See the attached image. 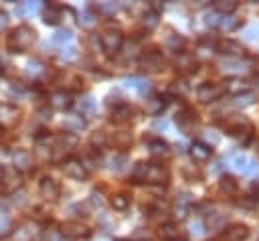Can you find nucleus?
I'll list each match as a JSON object with an SVG mask.
<instances>
[{
	"label": "nucleus",
	"mask_w": 259,
	"mask_h": 241,
	"mask_svg": "<svg viewBox=\"0 0 259 241\" xmlns=\"http://www.w3.org/2000/svg\"><path fill=\"white\" fill-rule=\"evenodd\" d=\"M223 87H225V93H231L233 97L249 91V83H245L243 79H229V81H225Z\"/></svg>",
	"instance_id": "nucleus-25"
},
{
	"label": "nucleus",
	"mask_w": 259,
	"mask_h": 241,
	"mask_svg": "<svg viewBox=\"0 0 259 241\" xmlns=\"http://www.w3.org/2000/svg\"><path fill=\"white\" fill-rule=\"evenodd\" d=\"M174 65H176L178 69H182V71H194V69H196V59H194L192 55H188V53L182 51V53L176 55Z\"/></svg>",
	"instance_id": "nucleus-27"
},
{
	"label": "nucleus",
	"mask_w": 259,
	"mask_h": 241,
	"mask_svg": "<svg viewBox=\"0 0 259 241\" xmlns=\"http://www.w3.org/2000/svg\"><path fill=\"white\" fill-rule=\"evenodd\" d=\"M219 188H221V192L235 194V190H237V180H235L233 176H223L221 182H219Z\"/></svg>",
	"instance_id": "nucleus-38"
},
{
	"label": "nucleus",
	"mask_w": 259,
	"mask_h": 241,
	"mask_svg": "<svg viewBox=\"0 0 259 241\" xmlns=\"http://www.w3.org/2000/svg\"><path fill=\"white\" fill-rule=\"evenodd\" d=\"M77 113L83 115V117H93L95 111H97V101L91 97V95H83L77 99Z\"/></svg>",
	"instance_id": "nucleus-17"
},
{
	"label": "nucleus",
	"mask_w": 259,
	"mask_h": 241,
	"mask_svg": "<svg viewBox=\"0 0 259 241\" xmlns=\"http://www.w3.org/2000/svg\"><path fill=\"white\" fill-rule=\"evenodd\" d=\"M8 26H10V16H8V12H6V10H2V8H0V32L8 30Z\"/></svg>",
	"instance_id": "nucleus-54"
},
{
	"label": "nucleus",
	"mask_w": 259,
	"mask_h": 241,
	"mask_svg": "<svg viewBox=\"0 0 259 241\" xmlns=\"http://www.w3.org/2000/svg\"><path fill=\"white\" fill-rule=\"evenodd\" d=\"M219 16H221L219 12H206V14H204V24L210 26V28L219 26V24H221V18H219Z\"/></svg>",
	"instance_id": "nucleus-49"
},
{
	"label": "nucleus",
	"mask_w": 259,
	"mask_h": 241,
	"mask_svg": "<svg viewBox=\"0 0 259 241\" xmlns=\"http://www.w3.org/2000/svg\"><path fill=\"white\" fill-rule=\"evenodd\" d=\"M148 152H150L154 158H162V156H168L170 146H168V142L162 140V138H152V140H148Z\"/></svg>",
	"instance_id": "nucleus-21"
},
{
	"label": "nucleus",
	"mask_w": 259,
	"mask_h": 241,
	"mask_svg": "<svg viewBox=\"0 0 259 241\" xmlns=\"http://www.w3.org/2000/svg\"><path fill=\"white\" fill-rule=\"evenodd\" d=\"M34 41H36V30L28 24H20L14 30H10L6 38V49L10 53H24L34 45Z\"/></svg>",
	"instance_id": "nucleus-1"
},
{
	"label": "nucleus",
	"mask_w": 259,
	"mask_h": 241,
	"mask_svg": "<svg viewBox=\"0 0 259 241\" xmlns=\"http://www.w3.org/2000/svg\"><path fill=\"white\" fill-rule=\"evenodd\" d=\"M77 146V136L75 134H69V132H63L59 136L53 138V150H55V158H63V154H69L73 148Z\"/></svg>",
	"instance_id": "nucleus-6"
},
{
	"label": "nucleus",
	"mask_w": 259,
	"mask_h": 241,
	"mask_svg": "<svg viewBox=\"0 0 259 241\" xmlns=\"http://www.w3.org/2000/svg\"><path fill=\"white\" fill-rule=\"evenodd\" d=\"M158 22H160V12L154 10V8H148V10L144 12V16H142V26H144L146 30H152V28L158 26Z\"/></svg>",
	"instance_id": "nucleus-30"
},
{
	"label": "nucleus",
	"mask_w": 259,
	"mask_h": 241,
	"mask_svg": "<svg viewBox=\"0 0 259 241\" xmlns=\"http://www.w3.org/2000/svg\"><path fill=\"white\" fill-rule=\"evenodd\" d=\"M253 101H255V95H253L251 91L241 93V95H235V99H233V103H235L237 107H247V105H251Z\"/></svg>",
	"instance_id": "nucleus-41"
},
{
	"label": "nucleus",
	"mask_w": 259,
	"mask_h": 241,
	"mask_svg": "<svg viewBox=\"0 0 259 241\" xmlns=\"http://www.w3.org/2000/svg\"><path fill=\"white\" fill-rule=\"evenodd\" d=\"M221 69L223 71H229V73H243L249 69V63L243 61L241 57H227L223 63H221Z\"/></svg>",
	"instance_id": "nucleus-20"
},
{
	"label": "nucleus",
	"mask_w": 259,
	"mask_h": 241,
	"mask_svg": "<svg viewBox=\"0 0 259 241\" xmlns=\"http://www.w3.org/2000/svg\"><path fill=\"white\" fill-rule=\"evenodd\" d=\"M12 235V225H10V219L6 215H0V239Z\"/></svg>",
	"instance_id": "nucleus-44"
},
{
	"label": "nucleus",
	"mask_w": 259,
	"mask_h": 241,
	"mask_svg": "<svg viewBox=\"0 0 259 241\" xmlns=\"http://www.w3.org/2000/svg\"><path fill=\"white\" fill-rule=\"evenodd\" d=\"M227 225V217L223 213H210L206 219V227L208 229H223Z\"/></svg>",
	"instance_id": "nucleus-37"
},
{
	"label": "nucleus",
	"mask_w": 259,
	"mask_h": 241,
	"mask_svg": "<svg viewBox=\"0 0 259 241\" xmlns=\"http://www.w3.org/2000/svg\"><path fill=\"white\" fill-rule=\"evenodd\" d=\"M186 89H188V87H186V81H182V79H180V81H174V83L170 85V93H174V95H184Z\"/></svg>",
	"instance_id": "nucleus-51"
},
{
	"label": "nucleus",
	"mask_w": 259,
	"mask_h": 241,
	"mask_svg": "<svg viewBox=\"0 0 259 241\" xmlns=\"http://www.w3.org/2000/svg\"><path fill=\"white\" fill-rule=\"evenodd\" d=\"M243 38H245V41H251V43H257V41H259V24H249V26H245Z\"/></svg>",
	"instance_id": "nucleus-43"
},
{
	"label": "nucleus",
	"mask_w": 259,
	"mask_h": 241,
	"mask_svg": "<svg viewBox=\"0 0 259 241\" xmlns=\"http://www.w3.org/2000/svg\"><path fill=\"white\" fill-rule=\"evenodd\" d=\"M225 95V87L219 85V83H202L198 89H196V97L202 101V103H210V101H217Z\"/></svg>",
	"instance_id": "nucleus-7"
},
{
	"label": "nucleus",
	"mask_w": 259,
	"mask_h": 241,
	"mask_svg": "<svg viewBox=\"0 0 259 241\" xmlns=\"http://www.w3.org/2000/svg\"><path fill=\"white\" fill-rule=\"evenodd\" d=\"M20 117V111L10 103H0V128H12Z\"/></svg>",
	"instance_id": "nucleus-12"
},
{
	"label": "nucleus",
	"mask_w": 259,
	"mask_h": 241,
	"mask_svg": "<svg viewBox=\"0 0 259 241\" xmlns=\"http://www.w3.org/2000/svg\"><path fill=\"white\" fill-rule=\"evenodd\" d=\"M174 241H186V239H182V237H178V239H174Z\"/></svg>",
	"instance_id": "nucleus-60"
},
{
	"label": "nucleus",
	"mask_w": 259,
	"mask_h": 241,
	"mask_svg": "<svg viewBox=\"0 0 259 241\" xmlns=\"http://www.w3.org/2000/svg\"><path fill=\"white\" fill-rule=\"evenodd\" d=\"M117 10V4H113V2H101V4H97V12H101V14H113Z\"/></svg>",
	"instance_id": "nucleus-50"
},
{
	"label": "nucleus",
	"mask_w": 259,
	"mask_h": 241,
	"mask_svg": "<svg viewBox=\"0 0 259 241\" xmlns=\"http://www.w3.org/2000/svg\"><path fill=\"white\" fill-rule=\"evenodd\" d=\"M71 43H73V32L71 30H57L51 36V45H57L59 49L65 47V45H71Z\"/></svg>",
	"instance_id": "nucleus-32"
},
{
	"label": "nucleus",
	"mask_w": 259,
	"mask_h": 241,
	"mask_svg": "<svg viewBox=\"0 0 259 241\" xmlns=\"http://www.w3.org/2000/svg\"><path fill=\"white\" fill-rule=\"evenodd\" d=\"M166 105H168L166 97H162V95H152V97H148V101H146V113H150V115H160Z\"/></svg>",
	"instance_id": "nucleus-23"
},
{
	"label": "nucleus",
	"mask_w": 259,
	"mask_h": 241,
	"mask_svg": "<svg viewBox=\"0 0 259 241\" xmlns=\"http://www.w3.org/2000/svg\"><path fill=\"white\" fill-rule=\"evenodd\" d=\"M190 235H194L196 239H198V237H204V223H202V221H194V223L190 225Z\"/></svg>",
	"instance_id": "nucleus-53"
},
{
	"label": "nucleus",
	"mask_w": 259,
	"mask_h": 241,
	"mask_svg": "<svg viewBox=\"0 0 259 241\" xmlns=\"http://www.w3.org/2000/svg\"><path fill=\"white\" fill-rule=\"evenodd\" d=\"M140 51H142L140 43H138V41H132V43L125 47V51H121V53H123V57H125V59H134V57H138V59H140V57H142V53H140Z\"/></svg>",
	"instance_id": "nucleus-40"
},
{
	"label": "nucleus",
	"mask_w": 259,
	"mask_h": 241,
	"mask_svg": "<svg viewBox=\"0 0 259 241\" xmlns=\"http://www.w3.org/2000/svg\"><path fill=\"white\" fill-rule=\"evenodd\" d=\"M59 57L61 59H65V61H73L75 57H77V47L71 43V45H65V47H61L59 49Z\"/></svg>",
	"instance_id": "nucleus-42"
},
{
	"label": "nucleus",
	"mask_w": 259,
	"mask_h": 241,
	"mask_svg": "<svg viewBox=\"0 0 259 241\" xmlns=\"http://www.w3.org/2000/svg\"><path fill=\"white\" fill-rule=\"evenodd\" d=\"M99 45H101V49H103L107 55L119 53L121 47H123V34H121L117 28H107V30L101 32V36H99Z\"/></svg>",
	"instance_id": "nucleus-4"
},
{
	"label": "nucleus",
	"mask_w": 259,
	"mask_h": 241,
	"mask_svg": "<svg viewBox=\"0 0 259 241\" xmlns=\"http://www.w3.org/2000/svg\"><path fill=\"white\" fill-rule=\"evenodd\" d=\"M164 47H166L168 51H172V53H182L184 36H180V34H176V32H170V34H166V38H164Z\"/></svg>",
	"instance_id": "nucleus-29"
},
{
	"label": "nucleus",
	"mask_w": 259,
	"mask_h": 241,
	"mask_svg": "<svg viewBox=\"0 0 259 241\" xmlns=\"http://www.w3.org/2000/svg\"><path fill=\"white\" fill-rule=\"evenodd\" d=\"M255 172H259V162L257 160H249V166H247L245 174H255Z\"/></svg>",
	"instance_id": "nucleus-56"
},
{
	"label": "nucleus",
	"mask_w": 259,
	"mask_h": 241,
	"mask_svg": "<svg viewBox=\"0 0 259 241\" xmlns=\"http://www.w3.org/2000/svg\"><path fill=\"white\" fill-rule=\"evenodd\" d=\"M188 211H190V207H184V205H176V203H174V207H172V215H174L178 221L186 219V217H188Z\"/></svg>",
	"instance_id": "nucleus-48"
},
{
	"label": "nucleus",
	"mask_w": 259,
	"mask_h": 241,
	"mask_svg": "<svg viewBox=\"0 0 259 241\" xmlns=\"http://www.w3.org/2000/svg\"><path fill=\"white\" fill-rule=\"evenodd\" d=\"M237 10V2L235 0H217L214 2V12H219L221 16H229Z\"/></svg>",
	"instance_id": "nucleus-31"
},
{
	"label": "nucleus",
	"mask_w": 259,
	"mask_h": 241,
	"mask_svg": "<svg viewBox=\"0 0 259 241\" xmlns=\"http://www.w3.org/2000/svg\"><path fill=\"white\" fill-rule=\"evenodd\" d=\"M61 231L69 237V239H79V237H89V229L85 225H81L79 221H71V223H65L61 227Z\"/></svg>",
	"instance_id": "nucleus-18"
},
{
	"label": "nucleus",
	"mask_w": 259,
	"mask_h": 241,
	"mask_svg": "<svg viewBox=\"0 0 259 241\" xmlns=\"http://www.w3.org/2000/svg\"><path fill=\"white\" fill-rule=\"evenodd\" d=\"M91 144L97 146V148H103V146L107 144V136H105V132H95V134L91 136Z\"/></svg>",
	"instance_id": "nucleus-52"
},
{
	"label": "nucleus",
	"mask_w": 259,
	"mask_h": 241,
	"mask_svg": "<svg viewBox=\"0 0 259 241\" xmlns=\"http://www.w3.org/2000/svg\"><path fill=\"white\" fill-rule=\"evenodd\" d=\"M192 122H194V115H192L190 109H182V111L176 113V124H178V128L182 132H188V128L192 126Z\"/></svg>",
	"instance_id": "nucleus-33"
},
{
	"label": "nucleus",
	"mask_w": 259,
	"mask_h": 241,
	"mask_svg": "<svg viewBox=\"0 0 259 241\" xmlns=\"http://www.w3.org/2000/svg\"><path fill=\"white\" fill-rule=\"evenodd\" d=\"M45 241H71V239H69L61 229H51V231H47Z\"/></svg>",
	"instance_id": "nucleus-45"
},
{
	"label": "nucleus",
	"mask_w": 259,
	"mask_h": 241,
	"mask_svg": "<svg viewBox=\"0 0 259 241\" xmlns=\"http://www.w3.org/2000/svg\"><path fill=\"white\" fill-rule=\"evenodd\" d=\"M127 162H130L127 156H125L123 152H117V154H113L111 160H109V170H111V172H121V170H125Z\"/></svg>",
	"instance_id": "nucleus-34"
},
{
	"label": "nucleus",
	"mask_w": 259,
	"mask_h": 241,
	"mask_svg": "<svg viewBox=\"0 0 259 241\" xmlns=\"http://www.w3.org/2000/svg\"><path fill=\"white\" fill-rule=\"evenodd\" d=\"M111 207H113L115 211H119V213L127 211V209H130V196H127V194H123V192L113 194V196H111Z\"/></svg>",
	"instance_id": "nucleus-35"
},
{
	"label": "nucleus",
	"mask_w": 259,
	"mask_h": 241,
	"mask_svg": "<svg viewBox=\"0 0 259 241\" xmlns=\"http://www.w3.org/2000/svg\"><path fill=\"white\" fill-rule=\"evenodd\" d=\"M132 117H134V107L127 103H121V105L113 107V111H111V122H115V124H125Z\"/></svg>",
	"instance_id": "nucleus-22"
},
{
	"label": "nucleus",
	"mask_w": 259,
	"mask_h": 241,
	"mask_svg": "<svg viewBox=\"0 0 259 241\" xmlns=\"http://www.w3.org/2000/svg\"><path fill=\"white\" fill-rule=\"evenodd\" d=\"M249 160L251 158H247L243 152H233L231 156H229V166L233 168V170H237V172H245L247 170V166H249Z\"/></svg>",
	"instance_id": "nucleus-26"
},
{
	"label": "nucleus",
	"mask_w": 259,
	"mask_h": 241,
	"mask_svg": "<svg viewBox=\"0 0 259 241\" xmlns=\"http://www.w3.org/2000/svg\"><path fill=\"white\" fill-rule=\"evenodd\" d=\"M190 156L194 162H206L212 156V148L206 142H192L190 144Z\"/></svg>",
	"instance_id": "nucleus-14"
},
{
	"label": "nucleus",
	"mask_w": 259,
	"mask_h": 241,
	"mask_svg": "<svg viewBox=\"0 0 259 241\" xmlns=\"http://www.w3.org/2000/svg\"><path fill=\"white\" fill-rule=\"evenodd\" d=\"M2 132H4V128H0V136H2Z\"/></svg>",
	"instance_id": "nucleus-61"
},
{
	"label": "nucleus",
	"mask_w": 259,
	"mask_h": 241,
	"mask_svg": "<svg viewBox=\"0 0 259 241\" xmlns=\"http://www.w3.org/2000/svg\"><path fill=\"white\" fill-rule=\"evenodd\" d=\"M85 126H87V122H85V117L79 115V113H69V115L63 117V128H65V132H69V134L81 132Z\"/></svg>",
	"instance_id": "nucleus-15"
},
{
	"label": "nucleus",
	"mask_w": 259,
	"mask_h": 241,
	"mask_svg": "<svg viewBox=\"0 0 259 241\" xmlns=\"http://www.w3.org/2000/svg\"><path fill=\"white\" fill-rule=\"evenodd\" d=\"M247 237H249V227L237 223V225H231L223 231L221 241H245Z\"/></svg>",
	"instance_id": "nucleus-11"
},
{
	"label": "nucleus",
	"mask_w": 259,
	"mask_h": 241,
	"mask_svg": "<svg viewBox=\"0 0 259 241\" xmlns=\"http://www.w3.org/2000/svg\"><path fill=\"white\" fill-rule=\"evenodd\" d=\"M160 237H162L164 241H174V239H178V237H180V235H178V227L172 225V223L160 225Z\"/></svg>",
	"instance_id": "nucleus-36"
},
{
	"label": "nucleus",
	"mask_w": 259,
	"mask_h": 241,
	"mask_svg": "<svg viewBox=\"0 0 259 241\" xmlns=\"http://www.w3.org/2000/svg\"><path fill=\"white\" fill-rule=\"evenodd\" d=\"M217 51L219 53H223V55H227V57H241V53H243V49H241V45L239 43H235V41H219L217 43Z\"/></svg>",
	"instance_id": "nucleus-24"
},
{
	"label": "nucleus",
	"mask_w": 259,
	"mask_h": 241,
	"mask_svg": "<svg viewBox=\"0 0 259 241\" xmlns=\"http://www.w3.org/2000/svg\"><path fill=\"white\" fill-rule=\"evenodd\" d=\"M130 142H132V134L130 132H115V136H113V144L117 146V148H127L130 146Z\"/></svg>",
	"instance_id": "nucleus-39"
},
{
	"label": "nucleus",
	"mask_w": 259,
	"mask_h": 241,
	"mask_svg": "<svg viewBox=\"0 0 259 241\" xmlns=\"http://www.w3.org/2000/svg\"><path fill=\"white\" fill-rule=\"evenodd\" d=\"M40 233H42L40 223H36V221H32V219H28V221L20 223V225L12 231L10 241H36V239L40 237Z\"/></svg>",
	"instance_id": "nucleus-3"
},
{
	"label": "nucleus",
	"mask_w": 259,
	"mask_h": 241,
	"mask_svg": "<svg viewBox=\"0 0 259 241\" xmlns=\"http://www.w3.org/2000/svg\"><path fill=\"white\" fill-rule=\"evenodd\" d=\"M42 71H45V67H42L38 61H28V63H26V73H28L30 77H38Z\"/></svg>",
	"instance_id": "nucleus-47"
},
{
	"label": "nucleus",
	"mask_w": 259,
	"mask_h": 241,
	"mask_svg": "<svg viewBox=\"0 0 259 241\" xmlns=\"http://www.w3.org/2000/svg\"><path fill=\"white\" fill-rule=\"evenodd\" d=\"M49 103H51V107H55V109H69V107L73 105V95H71L69 91L61 89V91L51 93Z\"/></svg>",
	"instance_id": "nucleus-13"
},
{
	"label": "nucleus",
	"mask_w": 259,
	"mask_h": 241,
	"mask_svg": "<svg viewBox=\"0 0 259 241\" xmlns=\"http://www.w3.org/2000/svg\"><path fill=\"white\" fill-rule=\"evenodd\" d=\"M63 172L71 180H79V182L87 180V176H89V170H87L85 162L79 160V158H67V160H63Z\"/></svg>",
	"instance_id": "nucleus-5"
},
{
	"label": "nucleus",
	"mask_w": 259,
	"mask_h": 241,
	"mask_svg": "<svg viewBox=\"0 0 259 241\" xmlns=\"http://www.w3.org/2000/svg\"><path fill=\"white\" fill-rule=\"evenodd\" d=\"M132 176L138 182H150V184H164L168 180V170L158 162H138L134 166Z\"/></svg>",
	"instance_id": "nucleus-2"
},
{
	"label": "nucleus",
	"mask_w": 259,
	"mask_h": 241,
	"mask_svg": "<svg viewBox=\"0 0 259 241\" xmlns=\"http://www.w3.org/2000/svg\"><path fill=\"white\" fill-rule=\"evenodd\" d=\"M79 24H81V28H85V30L95 28V26H97V14H95L91 8L81 10V12H79Z\"/></svg>",
	"instance_id": "nucleus-28"
},
{
	"label": "nucleus",
	"mask_w": 259,
	"mask_h": 241,
	"mask_svg": "<svg viewBox=\"0 0 259 241\" xmlns=\"http://www.w3.org/2000/svg\"><path fill=\"white\" fill-rule=\"evenodd\" d=\"M127 89H134L138 95H150L152 93V85L148 79H142V77H130L123 81Z\"/></svg>",
	"instance_id": "nucleus-19"
},
{
	"label": "nucleus",
	"mask_w": 259,
	"mask_h": 241,
	"mask_svg": "<svg viewBox=\"0 0 259 241\" xmlns=\"http://www.w3.org/2000/svg\"><path fill=\"white\" fill-rule=\"evenodd\" d=\"M38 8H40V4H38V2H22L18 10H20V12H36Z\"/></svg>",
	"instance_id": "nucleus-55"
},
{
	"label": "nucleus",
	"mask_w": 259,
	"mask_h": 241,
	"mask_svg": "<svg viewBox=\"0 0 259 241\" xmlns=\"http://www.w3.org/2000/svg\"><path fill=\"white\" fill-rule=\"evenodd\" d=\"M162 65H164V59L158 51H146L140 57V69L146 73H156L162 69Z\"/></svg>",
	"instance_id": "nucleus-9"
},
{
	"label": "nucleus",
	"mask_w": 259,
	"mask_h": 241,
	"mask_svg": "<svg viewBox=\"0 0 259 241\" xmlns=\"http://www.w3.org/2000/svg\"><path fill=\"white\" fill-rule=\"evenodd\" d=\"M4 176H6V170H4V166H2V164H0V182H2V180H4Z\"/></svg>",
	"instance_id": "nucleus-59"
},
{
	"label": "nucleus",
	"mask_w": 259,
	"mask_h": 241,
	"mask_svg": "<svg viewBox=\"0 0 259 241\" xmlns=\"http://www.w3.org/2000/svg\"><path fill=\"white\" fill-rule=\"evenodd\" d=\"M38 192L45 200H57L59 194H61V188H59V182L51 176H42L40 182H38Z\"/></svg>",
	"instance_id": "nucleus-10"
},
{
	"label": "nucleus",
	"mask_w": 259,
	"mask_h": 241,
	"mask_svg": "<svg viewBox=\"0 0 259 241\" xmlns=\"http://www.w3.org/2000/svg\"><path fill=\"white\" fill-rule=\"evenodd\" d=\"M156 128H162V130H168V122H164V119L160 122V119H158V122H156Z\"/></svg>",
	"instance_id": "nucleus-58"
},
{
	"label": "nucleus",
	"mask_w": 259,
	"mask_h": 241,
	"mask_svg": "<svg viewBox=\"0 0 259 241\" xmlns=\"http://www.w3.org/2000/svg\"><path fill=\"white\" fill-rule=\"evenodd\" d=\"M204 136H206V140H208V142H206L208 146H210V144H217V142H219V136H217V134H212L210 130H206V134H204Z\"/></svg>",
	"instance_id": "nucleus-57"
},
{
	"label": "nucleus",
	"mask_w": 259,
	"mask_h": 241,
	"mask_svg": "<svg viewBox=\"0 0 259 241\" xmlns=\"http://www.w3.org/2000/svg\"><path fill=\"white\" fill-rule=\"evenodd\" d=\"M10 158H12V166H14L18 172H28V170H32V166H34V156H32L28 150H24V148L12 150Z\"/></svg>",
	"instance_id": "nucleus-8"
},
{
	"label": "nucleus",
	"mask_w": 259,
	"mask_h": 241,
	"mask_svg": "<svg viewBox=\"0 0 259 241\" xmlns=\"http://www.w3.org/2000/svg\"><path fill=\"white\" fill-rule=\"evenodd\" d=\"M63 14H65V8L59 6V4H47L42 8V20L47 24H59L61 18H63Z\"/></svg>",
	"instance_id": "nucleus-16"
},
{
	"label": "nucleus",
	"mask_w": 259,
	"mask_h": 241,
	"mask_svg": "<svg viewBox=\"0 0 259 241\" xmlns=\"http://www.w3.org/2000/svg\"><path fill=\"white\" fill-rule=\"evenodd\" d=\"M221 28H225V30H235L237 26H239V18H235V16H223L221 18V24H219Z\"/></svg>",
	"instance_id": "nucleus-46"
}]
</instances>
